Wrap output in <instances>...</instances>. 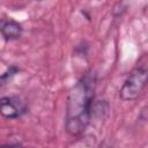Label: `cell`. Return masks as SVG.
<instances>
[{"label":"cell","instance_id":"1","mask_svg":"<svg viewBox=\"0 0 148 148\" xmlns=\"http://www.w3.org/2000/svg\"><path fill=\"white\" fill-rule=\"evenodd\" d=\"M96 87V75L87 72L71 89L66 104V131L72 136L84 132L91 120V106Z\"/></svg>","mask_w":148,"mask_h":148},{"label":"cell","instance_id":"2","mask_svg":"<svg viewBox=\"0 0 148 148\" xmlns=\"http://www.w3.org/2000/svg\"><path fill=\"white\" fill-rule=\"evenodd\" d=\"M147 82V71L143 67L135 68L128 77L125 80L120 88L119 96L123 101H134L136 99L146 87Z\"/></svg>","mask_w":148,"mask_h":148},{"label":"cell","instance_id":"3","mask_svg":"<svg viewBox=\"0 0 148 148\" xmlns=\"http://www.w3.org/2000/svg\"><path fill=\"white\" fill-rule=\"evenodd\" d=\"M25 106L24 104L14 97H2L0 98V114L7 119L18 118L22 113H24Z\"/></svg>","mask_w":148,"mask_h":148},{"label":"cell","instance_id":"4","mask_svg":"<svg viewBox=\"0 0 148 148\" xmlns=\"http://www.w3.org/2000/svg\"><path fill=\"white\" fill-rule=\"evenodd\" d=\"M0 32L6 40H14L22 36V25L10 18H3L0 21Z\"/></svg>","mask_w":148,"mask_h":148},{"label":"cell","instance_id":"5","mask_svg":"<svg viewBox=\"0 0 148 148\" xmlns=\"http://www.w3.org/2000/svg\"><path fill=\"white\" fill-rule=\"evenodd\" d=\"M37 1H43V0H37Z\"/></svg>","mask_w":148,"mask_h":148}]
</instances>
